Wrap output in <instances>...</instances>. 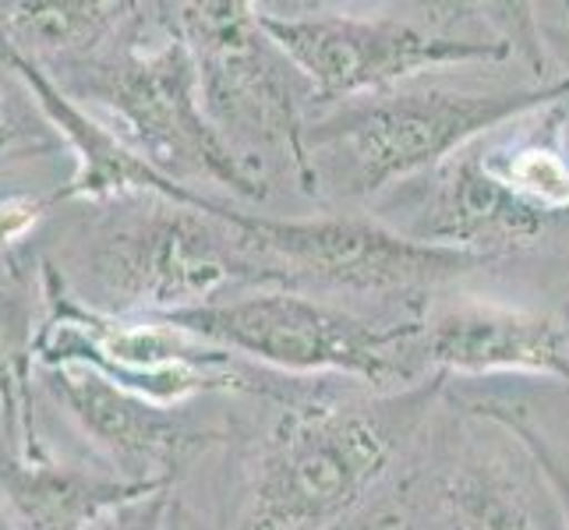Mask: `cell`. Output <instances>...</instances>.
Here are the masks:
<instances>
[{
    "label": "cell",
    "mask_w": 569,
    "mask_h": 530,
    "mask_svg": "<svg viewBox=\"0 0 569 530\" xmlns=\"http://www.w3.org/2000/svg\"><path fill=\"white\" fill-rule=\"evenodd\" d=\"M43 277L8 254L0 269V414H4L11 453L43 460L50 449L39 436L32 407V371L39 368V332H43Z\"/></svg>",
    "instance_id": "15"
},
{
    "label": "cell",
    "mask_w": 569,
    "mask_h": 530,
    "mask_svg": "<svg viewBox=\"0 0 569 530\" xmlns=\"http://www.w3.org/2000/svg\"><path fill=\"white\" fill-rule=\"evenodd\" d=\"M163 322L287 376H347L379 392L428 379L421 326H382L298 290H251L163 316Z\"/></svg>",
    "instance_id": "6"
},
{
    "label": "cell",
    "mask_w": 569,
    "mask_h": 530,
    "mask_svg": "<svg viewBox=\"0 0 569 530\" xmlns=\"http://www.w3.org/2000/svg\"><path fill=\"white\" fill-rule=\"evenodd\" d=\"M156 484H134L121 474H92L53 457L22 460L0 449V502L22 530H92V523Z\"/></svg>",
    "instance_id": "14"
},
{
    "label": "cell",
    "mask_w": 569,
    "mask_h": 530,
    "mask_svg": "<svg viewBox=\"0 0 569 530\" xmlns=\"http://www.w3.org/2000/svg\"><path fill=\"white\" fill-rule=\"evenodd\" d=\"M241 209L199 212L149 199V212L128 216L96 238L89 280L110 316H178L220 301L230 287L266 280L238 227Z\"/></svg>",
    "instance_id": "7"
},
{
    "label": "cell",
    "mask_w": 569,
    "mask_h": 530,
    "mask_svg": "<svg viewBox=\"0 0 569 530\" xmlns=\"http://www.w3.org/2000/svg\"><path fill=\"white\" fill-rule=\"evenodd\" d=\"M509 121L499 131L478 139L481 163L531 209L552 216L556 223L569 220V149L562 131V107L552 103L535 113Z\"/></svg>",
    "instance_id": "17"
},
{
    "label": "cell",
    "mask_w": 569,
    "mask_h": 530,
    "mask_svg": "<svg viewBox=\"0 0 569 530\" xmlns=\"http://www.w3.org/2000/svg\"><path fill=\"white\" fill-rule=\"evenodd\" d=\"M199 71L202 107L212 128L238 160L269 184V170H283L301 191L316 194L305 131L316 92L259 26L254 4L206 0L167 4Z\"/></svg>",
    "instance_id": "3"
},
{
    "label": "cell",
    "mask_w": 569,
    "mask_h": 530,
    "mask_svg": "<svg viewBox=\"0 0 569 530\" xmlns=\"http://www.w3.org/2000/svg\"><path fill=\"white\" fill-rule=\"evenodd\" d=\"M566 82H569V57H566Z\"/></svg>",
    "instance_id": "24"
},
{
    "label": "cell",
    "mask_w": 569,
    "mask_h": 530,
    "mask_svg": "<svg viewBox=\"0 0 569 530\" xmlns=\"http://www.w3.org/2000/svg\"><path fill=\"white\" fill-rule=\"evenodd\" d=\"M74 82H57L68 96H89V113L181 184L209 181L241 199H262L266 184L227 149L202 107L199 71L181 32L163 14V29L142 39L124 36L92 61L71 64Z\"/></svg>",
    "instance_id": "4"
},
{
    "label": "cell",
    "mask_w": 569,
    "mask_h": 530,
    "mask_svg": "<svg viewBox=\"0 0 569 530\" xmlns=\"http://www.w3.org/2000/svg\"><path fill=\"white\" fill-rule=\"evenodd\" d=\"M18 78V74H14ZM64 142L47 121V113L39 110L32 92L18 78V89L4 86L0 78V163L8 160H29V156L57 152Z\"/></svg>",
    "instance_id": "18"
},
{
    "label": "cell",
    "mask_w": 569,
    "mask_h": 530,
    "mask_svg": "<svg viewBox=\"0 0 569 530\" xmlns=\"http://www.w3.org/2000/svg\"><path fill=\"white\" fill-rule=\"evenodd\" d=\"M53 209L50 199H4L0 202V254H11V248L26 238L29 230L43 223V216Z\"/></svg>",
    "instance_id": "21"
},
{
    "label": "cell",
    "mask_w": 569,
    "mask_h": 530,
    "mask_svg": "<svg viewBox=\"0 0 569 530\" xmlns=\"http://www.w3.org/2000/svg\"><path fill=\"white\" fill-rule=\"evenodd\" d=\"M552 227V216L520 202L481 163L478 146H467L457 156H449L442 167L431 170L425 199L418 202L410 223L397 230L421 244L499 259L506 251L538 244Z\"/></svg>",
    "instance_id": "12"
},
{
    "label": "cell",
    "mask_w": 569,
    "mask_h": 530,
    "mask_svg": "<svg viewBox=\"0 0 569 530\" xmlns=\"http://www.w3.org/2000/svg\"><path fill=\"white\" fill-rule=\"evenodd\" d=\"M569 82L541 86H442L415 82L361 96L311 117L305 152L316 194L376 199L379 191L442 167L509 121L562 103Z\"/></svg>",
    "instance_id": "2"
},
{
    "label": "cell",
    "mask_w": 569,
    "mask_h": 530,
    "mask_svg": "<svg viewBox=\"0 0 569 530\" xmlns=\"http://www.w3.org/2000/svg\"><path fill=\"white\" fill-rule=\"evenodd\" d=\"M431 376H541L569 382V326L548 311L463 301L421 322Z\"/></svg>",
    "instance_id": "11"
},
{
    "label": "cell",
    "mask_w": 569,
    "mask_h": 530,
    "mask_svg": "<svg viewBox=\"0 0 569 530\" xmlns=\"http://www.w3.org/2000/svg\"><path fill=\"white\" fill-rule=\"evenodd\" d=\"M0 530H22V527H18V520L8 513V506H4V502H0Z\"/></svg>",
    "instance_id": "22"
},
{
    "label": "cell",
    "mask_w": 569,
    "mask_h": 530,
    "mask_svg": "<svg viewBox=\"0 0 569 530\" xmlns=\"http://www.w3.org/2000/svg\"><path fill=\"white\" fill-rule=\"evenodd\" d=\"M478 410H481V414L492 418V421H499V424L509 431V436H513V439L527 449V457L535 460V467L541 470V478H545L548 484H552V492H556V499H559V506H562L566 527H569V467L562 463V457H559L556 449L548 446L520 414H506L502 407H492V403H481Z\"/></svg>",
    "instance_id": "19"
},
{
    "label": "cell",
    "mask_w": 569,
    "mask_h": 530,
    "mask_svg": "<svg viewBox=\"0 0 569 530\" xmlns=\"http://www.w3.org/2000/svg\"><path fill=\"white\" fill-rule=\"evenodd\" d=\"M431 502L446 530H548L541 496L499 446L470 442L431 481Z\"/></svg>",
    "instance_id": "13"
},
{
    "label": "cell",
    "mask_w": 569,
    "mask_h": 530,
    "mask_svg": "<svg viewBox=\"0 0 569 530\" xmlns=\"http://www.w3.org/2000/svg\"><path fill=\"white\" fill-rule=\"evenodd\" d=\"M173 499L170 488H152V492L134 496L121 506H113L92 523V530H170Z\"/></svg>",
    "instance_id": "20"
},
{
    "label": "cell",
    "mask_w": 569,
    "mask_h": 530,
    "mask_svg": "<svg viewBox=\"0 0 569 530\" xmlns=\"http://www.w3.org/2000/svg\"><path fill=\"white\" fill-rule=\"evenodd\" d=\"M47 319L39 332V371L86 364L121 389L178 407L209 392H266L238 358L191 332L149 316H110L68 290L61 269L39 262Z\"/></svg>",
    "instance_id": "8"
},
{
    "label": "cell",
    "mask_w": 569,
    "mask_h": 530,
    "mask_svg": "<svg viewBox=\"0 0 569 530\" xmlns=\"http://www.w3.org/2000/svg\"><path fill=\"white\" fill-rule=\"evenodd\" d=\"M139 11L124 0H18L0 4V43L39 64L47 57L82 64L100 57L107 39L139 22Z\"/></svg>",
    "instance_id": "16"
},
{
    "label": "cell",
    "mask_w": 569,
    "mask_h": 530,
    "mask_svg": "<svg viewBox=\"0 0 569 530\" xmlns=\"http://www.w3.org/2000/svg\"><path fill=\"white\" fill-rule=\"evenodd\" d=\"M238 227L266 269V283L308 280L340 290L389 293L436 287L496 262L475 251L421 244L397 227L365 216L272 220V216L241 212Z\"/></svg>",
    "instance_id": "9"
},
{
    "label": "cell",
    "mask_w": 569,
    "mask_h": 530,
    "mask_svg": "<svg viewBox=\"0 0 569 530\" xmlns=\"http://www.w3.org/2000/svg\"><path fill=\"white\" fill-rule=\"evenodd\" d=\"M371 530H397V527H392V523H376V527H371Z\"/></svg>",
    "instance_id": "23"
},
{
    "label": "cell",
    "mask_w": 569,
    "mask_h": 530,
    "mask_svg": "<svg viewBox=\"0 0 569 530\" xmlns=\"http://www.w3.org/2000/svg\"><path fill=\"white\" fill-rule=\"evenodd\" d=\"M43 386L82 428V436L121 470L124 481L173 488L184 463L209 449L216 431L191 424L173 407L152 403L131 389H121L86 364L43 368Z\"/></svg>",
    "instance_id": "10"
},
{
    "label": "cell",
    "mask_w": 569,
    "mask_h": 530,
    "mask_svg": "<svg viewBox=\"0 0 569 530\" xmlns=\"http://www.w3.org/2000/svg\"><path fill=\"white\" fill-rule=\"evenodd\" d=\"M442 376L371 400L290 407L254 453L238 530H329L376 488L436 407Z\"/></svg>",
    "instance_id": "1"
},
{
    "label": "cell",
    "mask_w": 569,
    "mask_h": 530,
    "mask_svg": "<svg viewBox=\"0 0 569 530\" xmlns=\"http://www.w3.org/2000/svg\"><path fill=\"white\" fill-rule=\"evenodd\" d=\"M449 4L431 8L428 18L410 14H355V11H305L283 14L254 8L259 26L287 61L305 74L316 103H350L361 96L415 82L436 68L502 64L517 57L499 32L492 8Z\"/></svg>",
    "instance_id": "5"
}]
</instances>
